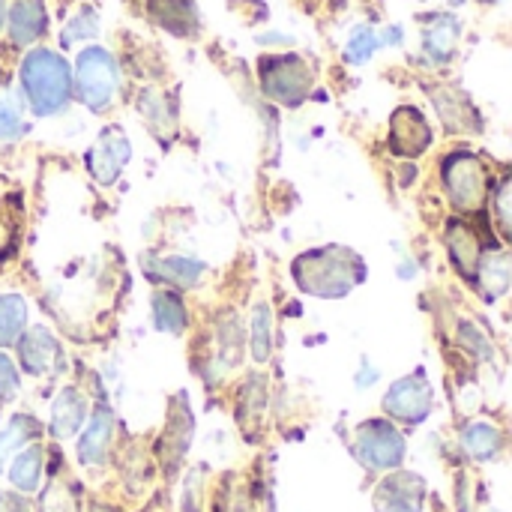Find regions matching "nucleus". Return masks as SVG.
Instances as JSON below:
<instances>
[{"mask_svg":"<svg viewBox=\"0 0 512 512\" xmlns=\"http://www.w3.org/2000/svg\"><path fill=\"white\" fill-rule=\"evenodd\" d=\"M294 279L306 294L345 297L363 279V261L342 246L315 249L294 261Z\"/></svg>","mask_w":512,"mask_h":512,"instance_id":"f257e3e1","label":"nucleus"},{"mask_svg":"<svg viewBox=\"0 0 512 512\" xmlns=\"http://www.w3.org/2000/svg\"><path fill=\"white\" fill-rule=\"evenodd\" d=\"M21 87L36 117L60 114L72 99L69 63L48 48H36L21 63Z\"/></svg>","mask_w":512,"mask_h":512,"instance_id":"f03ea898","label":"nucleus"},{"mask_svg":"<svg viewBox=\"0 0 512 512\" xmlns=\"http://www.w3.org/2000/svg\"><path fill=\"white\" fill-rule=\"evenodd\" d=\"M75 87H78V99L90 111H105L114 102L117 87H120V72H117L111 51L84 48L75 63Z\"/></svg>","mask_w":512,"mask_h":512,"instance_id":"7ed1b4c3","label":"nucleus"},{"mask_svg":"<svg viewBox=\"0 0 512 512\" xmlns=\"http://www.w3.org/2000/svg\"><path fill=\"white\" fill-rule=\"evenodd\" d=\"M261 87L270 99L294 108L300 105L312 90V72L303 57L297 54H279L261 60Z\"/></svg>","mask_w":512,"mask_h":512,"instance_id":"20e7f679","label":"nucleus"},{"mask_svg":"<svg viewBox=\"0 0 512 512\" xmlns=\"http://www.w3.org/2000/svg\"><path fill=\"white\" fill-rule=\"evenodd\" d=\"M444 183L453 204L465 213H477L489 195V171L474 153H456L444 162Z\"/></svg>","mask_w":512,"mask_h":512,"instance_id":"39448f33","label":"nucleus"},{"mask_svg":"<svg viewBox=\"0 0 512 512\" xmlns=\"http://www.w3.org/2000/svg\"><path fill=\"white\" fill-rule=\"evenodd\" d=\"M354 453L360 456V462L372 471H387V468H396L405 456V441L402 435L390 426V423H381V420H372L366 426H360L357 432V444H354Z\"/></svg>","mask_w":512,"mask_h":512,"instance_id":"423d86ee","label":"nucleus"},{"mask_svg":"<svg viewBox=\"0 0 512 512\" xmlns=\"http://www.w3.org/2000/svg\"><path fill=\"white\" fill-rule=\"evenodd\" d=\"M132 156V147H129V138L123 135V129L111 126L99 135L96 147L90 150L87 156V165H90V174L99 180V183H114L117 174L123 171L126 159Z\"/></svg>","mask_w":512,"mask_h":512,"instance_id":"0eeeda50","label":"nucleus"},{"mask_svg":"<svg viewBox=\"0 0 512 512\" xmlns=\"http://www.w3.org/2000/svg\"><path fill=\"white\" fill-rule=\"evenodd\" d=\"M384 408H387L393 417L420 423V420L429 414V408H432V390H429L426 378H423V375H411V378L396 381L393 390H390L387 399H384Z\"/></svg>","mask_w":512,"mask_h":512,"instance_id":"6e6552de","label":"nucleus"},{"mask_svg":"<svg viewBox=\"0 0 512 512\" xmlns=\"http://www.w3.org/2000/svg\"><path fill=\"white\" fill-rule=\"evenodd\" d=\"M429 141H432V132L426 126V117L417 108L405 105V108H399L393 114V120H390V147H393V153L420 156L429 147Z\"/></svg>","mask_w":512,"mask_h":512,"instance_id":"1a4fd4ad","label":"nucleus"},{"mask_svg":"<svg viewBox=\"0 0 512 512\" xmlns=\"http://www.w3.org/2000/svg\"><path fill=\"white\" fill-rule=\"evenodd\" d=\"M6 21H9V39H12L15 45H30V42H36V39L45 33V24H48L42 0H15V3L9 6Z\"/></svg>","mask_w":512,"mask_h":512,"instance_id":"9d476101","label":"nucleus"},{"mask_svg":"<svg viewBox=\"0 0 512 512\" xmlns=\"http://www.w3.org/2000/svg\"><path fill=\"white\" fill-rule=\"evenodd\" d=\"M150 15L177 36H192L198 30V15L189 0H150Z\"/></svg>","mask_w":512,"mask_h":512,"instance_id":"9b49d317","label":"nucleus"},{"mask_svg":"<svg viewBox=\"0 0 512 512\" xmlns=\"http://www.w3.org/2000/svg\"><path fill=\"white\" fill-rule=\"evenodd\" d=\"M384 512H420V501H423V483L411 474L402 477H390L381 486V498Z\"/></svg>","mask_w":512,"mask_h":512,"instance_id":"f8f14e48","label":"nucleus"},{"mask_svg":"<svg viewBox=\"0 0 512 512\" xmlns=\"http://www.w3.org/2000/svg\"><path fill=\"white\" fill-rule=\"evenodd\" d=\"M57 342L51 339L48 330L42 327H33L24 342H21V360H24V369L30 375H45L48 369H54V360H57Z\"/></svg>","mask_w":512,"mask_h":512,"instance_id":"ddd939ff","label":"nucleus"},{"mask_svg":"<svg viewBox=\"0 0 512 512\" xmlns=\"http://www.w3.org/2000/svg\"><path fill=\"white\" fill-rule=\"evenodd\" d=\"M456 45H459V21L453 15H438L423 33V48L435 63H447Z\"/></svg>","mask_w":512,"mask_h":512,"instance_id":"4468645a","label":"nucleus"},{"mask_svg":"<svg viewBox=\"0 0 512 512\" xmlns=\"http://www.w3.org/2000/svg\"><path fill=\"white\" fill-rule=\"evenodd\" d=\"M87 414L84 399L75 390H63L51 408V432L54 438H72L81 429V420Z\"/></svg>","mask_w":512,"mask_h":512,"instance_id":"2eb2a0df","label":"nucleus"},{"mask_svg":"<svg viewBox=\"0 0 512 512\" xmlns=\"http://www.w3.org/2000/svg\"><path fill=\"white\" fill-rule=\"evenodd\" d=\"M108 441H111V414L105 408H99L96 417H93V423H90V429L78 441V459L87 462V465L105 462Z\"/></svg>","mask_w":512,"mask_h":512,"instance_id":"dca6fc26","label":"nucleus"},{"mask_svg":"<svg viewBox=\"0 0 512 512\" xmlns=\"http://www.w3.org/2000/svg\"><path fill=\"white\" fill-rule=\"evenodd\" d=\"M447 243H450V255H453L456 267H459L462 273L474 276L477 267H480V243H477V237L471 234V228H465L462 222L450 225Z\"/></svg>","mask_w":512,"mask_h":512,"instance_id":"f3484780","label":"nucleus"},{"mask_svg":"<svg viewBox=\"0 0 512 512\" xmlns=\"http://www.w3.org/2000/svg\"><path fill=\"white\" fill-rule=\"evenodd\" d=\"M150 276L168 279V282H174V285H180V288H189V285L198 282L201 264H198V261H189V258H153Z\"/></svg>","mask_w":512,"mask_h":512,"instance_id":"a211bd4d","label":"nucleus"},{"mask_svg":"<svg viewBox=\"0 0 512 512\" xmlns=\"http://www.w3.org/2000/svg\"><path fill=\"white\" fill-rule=\"evenodd\" d=\"M153 324L165 333H183L186 330V309L177 294L162 291L153 294Z\"/></svg>","mask_w":512,"mask_h":512,"instance_id":"6ab92c4d","label":"nucleus"},{"mask_svg":"<svg viewBox=\"0 0 512 512\" xmlns=\"http://www.w3.org/2000/svg\"><path fill=\"white\" fill-rule=\"evenodd\" d=\"M27 306L18 294H0V345H15L24 330Z\"/></svg>","mask_w":512,"mask_h":512,"instance_id":"aec40b11","label":"nucleus"},{"mask_svg":"<svg viewBox=\"0 0 512 512\" xmlns=\"http://www.w3.org/2000/svg\"><path fill=\"white\" fill-rule=\"evenodd\" d=\"M39 477H42V450H39V447H30V450H24V453L12 462L9 480H12L15 489L33 492V489L39 486Z\"/></svg>","mask_w":512,"mask_h":512,"instance_id":"412c9836","label":"nucleus"},{"mask_svg":"<svg viewBox=\"0 0 512 512\" xmlns=\"http://www.w3.org/2000/svg\"><path fill=\"white\" fill-rule=\"evenodd\" d=\"M465 447H468V453L471 456H477V459H492L498 450H501V432L495 429V426H489V423H477V426H471L468 432H465Z\"/></svg>","mask_w":512,"mask_h":512,"instance_id":"4be33fe9","label":"nucleus"},{"mask_svg":"<svg viewBox=\"0 0 512 512\" xmlns=\"http://www.w3.org/2000/svg\"><path fill=\"white\" fill-rule=\"evenodd\" d=\"M36 420H30V417H15L3 432H0V468H3V459L9 456V453H15L21 444H27L33 435H36Z\"/></svg>","mask_w":512,"mask_h":512,"instance_id":"5701e85b","label":"nucleus"},{"mask_svg":"<svg viewBox=\"0 0 512 512\" xmlns=\"http://www.w3.org/2000/svg\"><path fill=\"white\" fill-rule=\"evenodd\" d=\"M483 285L492 297L507 294L510 288V258L504 252H495L486 264H483Z\"/></svg>","mask_w":512,"mask_h":512,"instance_id":"b1692460","label":"nucleus"},{"mask_svg":"<svg viewBox=\"0 0 512 512\" xmlns=\"http://www.w3.org/2000/svg\"><path fill=\"white\" fill-rule=\"evenodd\" d=\"M252 354L258 363L270 357V309L264 303H258L252 315Z\"/></svg>","mask_w":512,"mask_h":512,"instance_id":"393cba45","label":"nucleus"},{"mask_svg":"<svg viewBox=\"0 0 512 512\" xmlns=\"http://www.w3.org/2000/svg\"><path fill=\"white\" fill-rule=\"evenodd\" d=\"M96 30H99L96 12H93V9H81V12L66 24V30H63V45H75L78 39H81V42H84V39H93Z\"/></svg>","mask_w":512,"mask_h":512,"instance_id":"a878e982","label":"nucleus"},{"mask_svg":"<svg viewBox=\"0 0 512 512\" xmlns=\"http://www.w3.org/2000/svg\"><path fill=\"white\" fill-rule=\"evenodd\" d=\"M378 45H381V39H378V33L372 27H357L351 33V39H348V60L351 63H363V60H369L378 51Z\"/></svg>","mask_w":512,"mask_h":512,"instance_id":"bb28decb","label":"nucleus"},{"mask_svg":"<svg viewBox=\"0 0 512 512\" xmlns=\"http://www.w3.org/2000/svg\"><path fill=\"white\" fill-rule=\"evenodd\" d=\"M141 108H144V114H147V120L156 126V129H168L171 126V114H168V105L159 99V93H153V90H147L144 93V102H141Z\"/></svg>","mask_w":512,"mask_h":512,"instance_id":"cd10ccee","label":"nucleus"},{"mask_svg":"<svg viewBox=\"0 0 512 512\" xmlns=\"http://www.w3.org/2000/svg\"><path fill=\"white\" fill-rule=\"evenodd\" d=\"M21 129H24V123H21L18 108H15L12 102L0 99V138H12V135H18Z\"/></svg>","mask_w":512,"mask_h":512,"instance_id":"c85d7f7f","label":"nucleus"},{"mask_svg":"<svg viewBox=\"0 0 512 512\" xmlns=\"http://www.w3.org/2000/svg\"><path fill=\"white\" fill-rule=\"evenodd\" d=\"M18 393V375L12 363L0 354V399H12Z\"/></svg>","mask_w":512,"mask_h":512,"instance_id":"c756f323","label":"nucleus"},{"mask_svg":"<svg viewBox=\"0 0 512 512\" xmlns=\"http://www.w3.org/2000/svg\"><path fill=\"white\" fill-rule=\"evenodd\" d=\"M510 195H512V183L510 180H504V183H501V192H498V213H501V228H504V234H507V237L512 234Z\"/></svg>","mask_w":512,"mask_h":512,"instance_id":"7c9ffc66","label":"nucleus"},{"mask_svg":"<svg viewBox=\"0 0 512 512\" xmlns=\"http://www.w3.org/2000/svg\"><path fill=\"white\" fill-rule=\"evenodd\" d=\"M42 512H75V504H72V498H69L66 492H60V489H51V492L45 495Z\"/></svg>","mask_w":512,"mask_h":512,"instance_id":"2f4dec72","label":"nucleus"},{"mask_svg":"<svg viewBox=\"0 0 512 512\" xmlns=\"http://www.w3.org/2000/svg\"><path fill=\"white\" fill-rule=\"evenodd\" d=\"M0 512H27V504L12 495H0Z\"/></svg>","mask_w":512,"mask_h":512,"instance_id":"473e14b6","label":"nucleus"},{"mask_svg":"<svg viewBox=\"0 0 512 512\" xmlns=\"http://www.w3.org/2000/svg\"><path fill=\"white\" fill-rule=\"evenodd\" d=\"M6 21V0H0V24Z\"/></svg>","mask_w":512,"mask_h":512,"instance_id":"72a5a7b5","label":"nucleus"}]
</instances>
